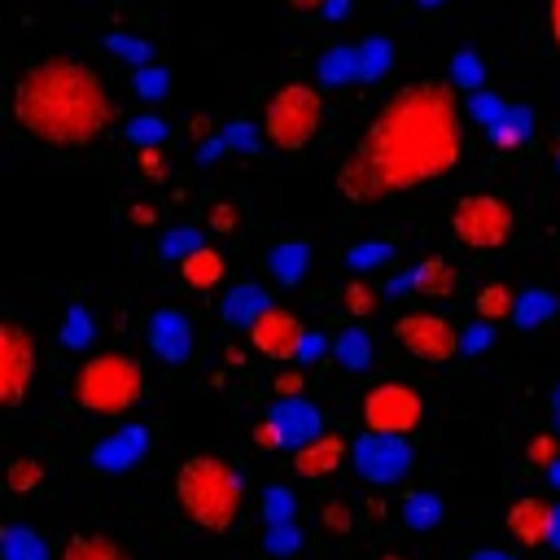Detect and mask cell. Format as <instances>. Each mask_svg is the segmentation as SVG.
Returning <instances> with one entry per match:
<instances>
[{
  "label": "cell",
  "instance_id": "cell-1",
  "mask_svg": "<svg viewBox=\"0 0 560 560\" xmlns=\"http://www.w3.org/2000/svg\"><path fill=\"white\" fill-rule=\"evenodd\" d=\"M468 109L442 79L402 83L363 127L359 149L337 166V188L350 201H381L451 175L464 158Z\"/></svg>",
  "mask_w": 560,
  "mask_h": 560
},
{
  "label": "cell",
  "instance_id": "cell-2",
  "mask_svg": "<svg viewBox=\"0 0 560 560\" xmlns=\"http://www.w3.org/2000/svg\"><path fill=\"white\" fill-rule=\"evenodd\" d=\"M9 114L31 140L48 149H83L114 127L118 105L88 61L35 57L22 66L9 92Z\"/></svg>",
  "mask_w": 560,
  "mask_h": 560
},
{
  "label": "cell",
  "instance_id": "cell-3",
  "mask_svg": "<svg viewBox=\"0 0 560 560\" xmlns=\"http://www.w3.org/2000/svg\"><path fill=\"white\" fill-rule=\"evenodd\" d=\"M175 503L197 529L228 534L245 508V481L232 459L197 451L175 468Z\"/></svg>",
  "mask_w": 560,
  "mask_h": 560
},
{
  "label": "cell",
  "instance_id": "cell-4",
  "mask_svg": "<svg viewBox=\"0 0 560 560\" xmlns=\"http://www.w3.org/2000/svg\"><path fill=\"white\" fill-rule=\"evenodd\" d=\"M144 398V368L131 354L105 350V354H88L74 372V402L92 416H127L136 402Z\"/></svg>",
  "mask_w": 560,
  "mask_h": 560
},
{
  "label": "cell",
  "instance_id": "cell-5",
  "mask_svg": "<svg viewBox=\"0 0 560 560\" xmlns=\"http://www.w3.org/2000/svg\"><path fill=\"white\" fill-rule=\"evenodd\" d=\"M324 122V96L319 88L311 83H284L267 96V109H262V136L271 149L280 153H298L315 140Z\"/></svg>",
  "mask_w": 560,
  "mask_h": 560
},
{
  "label": "cell",
  "instance_id": "cell-6",
  "mask_svg": "<svg viewBox=\"0 0 560 560\" xmlns=\"http://www.w3.org/2000/svg\"><path fill=\"white\" fill-rule=\"evenodd\" d=\"M512 206L494 192H468L455 201L451 210V232L464 249L472 254H490V249H503L508 236H512Z\"/></svg>",
  "mask_w": 560,
  "mask_h": 560
},
{
  "label": "cell",
  "instance_id": "cell-7",
  "mask_svg": "<svg viewBox=\"0 0 560 560\" xmlns=\"http://www.w3.org/2000/svg\"><path fill=\"white\" fill-rule=\"evenodd\" d=\"M363 429L368 433H389V438H407L420 429L424 420V398L416 385L407 381H376L368 394H363Z\"/></svg>",
  "mask_w": 560,
  "mask_h": 560
},
{
  "label": "cell",
  "instance_id": "cell-8",
  "mask_svg": "<svg viewBox=\"0 0 560 560\" xmlns=\"http://www.w3.org/2000/svg\"><path fill=\"white\" fill-rule=\"evenodd\" d=\"M394 341L411 359H420V363H446V359H455V350H464L455 324L446 315H438V311H407V315H398L394 319Z\"/></svg>",
  "mask_w": 560,
  "mask_h": 560
},
{
  "label": "cell",
  "instance_id": "cell-9",
  "mask_svg": "<svg viewBox=\"0 0 560 560\" xmlns=\"http://www.w3.org/2000/svg\"><path fill=\"white\" fill-rule=\"evenodd\" d=\"M35 337L18 324V319H4L0 324V402L4 407H22L31 381H35Z\"/></svg>",
  "mask_w": 560,
  "mask_h": 560
},
{
  "label": "cell",
  "instance_id": "cell-10",
  "mask_svg": "<svg viewBox=\"0 0 560 560\" xmlns=\"http://www.w3.org/2000/svg\"><path fill=\"white\" fill-rule=\"evenodd\" d=\"M350 459L359 468L363 481L372 486H394L407 468H411V446L407 438H389V433H359L354 446H350Z\"/></svg>",
  "mask_w": 560,
  "mask_h": 560
},
{
  "label": "cell",
  "instance_id": "cell-11",
  "mask_svg": "<svg viewBox=\"0 0 560 560\" xmlns=\"http://www.w3.org/2000/svg\"><path fill=\"white\" fill-rule=\"evenodd\" d=\"M306 328L293 311L284 306H267L254 324H249V346L262 354V359H276V363H293L302 359V346H306Z\"/></svg>",
  "mask_w": 560,
  "mask_h": 560
},
{
  "label": "cell",
  "instance_id": "cell-12",
  "mask_svg": "<svg viewBox=\"0 0 560 560\" xmlns=\"http://www.w3.org/2000/svg\"><path fill=\"white\" fill-rule=\"evenodd\" d=\"M144 455H149V429L144 424H122V429L105 433L101 442H92V468L96 472H127Z\"/></svg>",
  "mask_w": 560,
  "mask_h": 560
},
{
  "label": "cell",
  "instance_id": "cell-13",
  "mask_svg": "<svg viewBox=\"0 0 560 560\" xmlns=\"http://www.w3.org/2000/svg\"><path fill=\"white\" fill-rule=\"evenodd\" d=\"M551 529H556V503H547L538 494H525V499H516L508 508V534L521 547H547Z\"/></svg>",
  "mask_w": 560,
  "mask_h": 560
},
{
  "label": "cell",
  "instance_id": "cell-14",
  "mask_svg": "<svg viewBox=\"0 0 560 560\" xmlns=\"http://www.w3.org/2000/svg\"><path fill=\"white\" fill-rule=\"evenodd\" d=\"M267 416L276 420L284 446H293V451L306 446V442H315V438L324 433V416H319V407L306 402V398H276V407H271Z\"/></svg>",
  "mask_w": 560,
  "mask_h": 560
},
{
  "label": "cell",
  "instance_id": "cell-15",
  "mask_svg": "<svg viewBox=\"0 0 560 560\" xmlns=\"http://www.w3.org/2000/svg\"><path fill=\"white\" fill-rule=\"evenodd\" d=\"M149 346H153L166 363H184L188 350H192V324H188V315H184V311H171V306L153 311V315H149Z\"/></svg>",
  "mask_w": 560,
  "mask_h": 560
},
{
  "label": "cell",
  "instance_id": "cell-16",
  "mask_svg": "<svg viewBox=\"0 0 560 560\" xmlns=\"http://www.w3.org/2000/svg\"><path fill=\"white\" fill-rule=\"evenodd\" d=\"M346 455H350V446H346L341 433H319L315 442L293 451V472L306 477V481H324L346 464Z\"/></svg>",
  "mask_w": 560,
  "mask_h": 560
},
{
  "label": "cell",
  "instance_id": "cell-17",
  "mask_svg": "<svg viewBox=\"0 0 560 560\" xmlns=\"http://www.w3.org/2000/svg\"><path fill=\"white\" fill-rule=\"evenodd\" d=\"M411 293L433 298V302L455 298V293H459V271H455L446 258H424V262L411 271Z\"/></svg>",
  "mask_w": 560,
  "mask_h": 560
},
{
  "label": "cell",
  "instance_id": "cell-18",
  "mask_svg": "<svg viewBox=\"0 0 560 560\" xmlns=\"http://www.w3.org/2000/svg\"><path fill=\"white\" fill-rule=\"evenodd\" d=\"M223 271H228V262H223V254H219L214 245H201V249H192L188 258H179V276H184V284L197 289V293L214 289V284L223 280Z\"/></svg>",
  "mask_w": 560,
  "mask_h": 560
},
{
  "label": "cell",
  "instance_id": "cell-19",
  "mask_svg": "<svg viewBox=\"0 0 560 560\" xmlns=\"http://www.w3.org/2000/svg\"><path fill=\"white\" fill-rule=\"evenodd\" d=\"M267 306H271V302H267V289H258V284H236V289L223 298L219 315H223V324H232V328H249Z\"/></svg>",
  "mask_w": 560,
  "mask_h": 560
},
{
  "label": "cell",
  "instance_id": "cell-20",
  "mask_svg": "<svg viewBox=\"0 0 560 560\" xmlns=\"http://www.w3.org/2000/svg\"><path fill=\"white\" fill-rule=\"evenodd\" d=\"M48 481V468L39 455H13L4 464V494L9 499H26V494H39Z\"/></svg>",
  "mask_w": 560,
  "mask_h": 560
},
{
  "label": "cell",
  "instance_id": "cell-21",
  "mask_svg": "<svg viewBox=\"0 0 560 560\" xmlns=\"http://www.w3.org/2000/svg\"><path fill=\"white\" fill-rule=\"evenodd\" d=\"M354 79H359V48L332 44V48L319 52V83L341 88V83H354Z\"/></svg>",
  "mask_w": 560,
  "mask_h": 560
},
{
  "label": "cell",
  "instance_id": "cell-22",
  "mask_svg": "<svg viewBox=\"0 0 560 560\" xmlns=\"http://www.w3.org/2000/svg\"><path fill=\"white\" fill-rule=\"evenodd\" d=\"M0 556H4V560H57V556H48V542H44L31 525H4V534H0Z\"/></svg>",
  "mask_w": 560,
  "mask_h": 560
},
{
  "label": "cell",
  "instance_id": "cell-23",
  "mask_svg": "<svg viewBox=\"0 0 560 560\" xmlns=\"http://www.w3.org/2000/svg\"><path fill=\"white\" fill-rule=\"evenodd\" d=\"M267 271L280 284H298L302 271H306V245L302 241H276L271 254H267Z\"/></svg>",
  "mask_w": 560,
  "mask_h": 560
},
{
  "label": "cell",
  "instance_id": "cell-24",
  "mask_svg": "<svg viewBox=\"0 0 560 560\" xmlns=\"http://www.w3.org/2000/svg\"><path fill=\"white\" fill-rule=\"evenodd\" d=\"M57 560H131L114 538H105V534H74L66 547H61V556Z\"/></svg>",
  "mask_w": 560,
  "mask_h": 560
},
{
  "label": "cell",
  "instance_id": "cell-25",
  "mask_svg": "<svg viewBox=\"0 0 560 560\" xmlns=\"http://www.w3.org/2000/svg\"><path fill=\"white\" fill-rule=\"evenodd\" d=\"M551 315H560V306H556V298L547 293V289H525L521 298H516V311H512V324L516 328H542Z\"/></svg>",
  "mask_w": 560,
  "mask_h": 560
},
{
  "label": "cell",
  "instance_id": "cell-26",
  "mask_svg": "<svg viewBox=\"0 0 560 560\" xmlns=\"http://www.w3.org/2000/svg\"><path fill=\"white\" fill-rule=\"evenodd\" d=\"M398 508H402V521H407L411 529H420V534L442 521V499H438L433 490H407Z\"/></svg>",
  "mask_w": 560,
  "mask_h": 560
},
{
  "label": "cell",
  "instance_id": "cell-27",
  "mask_svg": "<svg viewBox=\"0 0 560 560\" xmlns=\"http://www.w3.org/2000/svg\"><path fill=\"white\" fill-rule=\"evenodd\" d=\"M389 61H394V44H389L385 35H368V39L359 44V83L381 79V74L389 70Z\"/></svg>",
  "mask_w": 560,
  "mask_h": 560
},
{
  "label": "cell",
  "instance_id": "cell-28",
  "mask_svg": "<svg viewBox=\"0 0 560 560\" xmlns=\"http://www.w3.org/2000/svg\"><path fill=\"white\" fill-rule=\"evenodd\" d=\"M332 354L341 359V368L350 372H363L372 363V337L363 328H346L341 337H332Z\"/></svg>",
  "mask_w": 560,
  "mask_h": 560
},
{
  "label": "cell",
  "instance_id": "cell-29",
  "mask_svg": "<svg viewBox=\"0 0 560 560\" xmlns=\"http://www.w3.org/2000/svg\"><path fill=\"white\" fill-rule=\"evenodd\" d=\"M512 311H516V298H512V289H508L503 280H494V284H486V289L477 293V319H481V324L512 319Z\"/></svg>",
  "mask_w": 560,
  "mask_h": 560
},
{
  "label": "cell",
  "instance_id": "cell-30",
  "mask_svg": "<svg viewBox=\"0 0 560 560\" xmlns=\"http://www.w3.org/2000/svg\"><path fill=\"white\" fill-rule=\"evenodd\" d=\"M486 136H490L499 149H516V144H525V140H529V109L512 105L494 127H486Z\"/></svg>",
  "mask_w": 560,
  "mask_h": 560
},
{
  "label": "cell",
  "instance_id": "cell-31",
  "mask_svg": "<svg viewBox=\"0 0 560 560\" xmlns=\"http://www.w3.org/2000/svg\"><path fill=\"white\" fill-rule=\"evenodd\" d=\"M293 490L289 486H267L262 490V525H293Z\"/></svg>",
  "mask_w": 560,
  "mask_h": 560
},
{
  "label": "cell",
  "instance_id": "cell-32",
  "mask_svg": "<svg viewBox=\"0 0 560 560\" xmlns=\"http://www.w3.org/2000/svg\"><path fill=\"white\" fill-rule=\"evenodd\" d=\"M464 109H468V118H477L481 127H494L512 105H503V96H499V92H481V88H477V92H472V101H468Z\"/></svg>",
  "mask_w": 560,
  "mask_h": 560
},
{
  "label": "cell",
  "instance_id": "cell-33",
  "mask_svg": "<svg viewBox=\"0 0 560 560\" xmlns=\"http://www.w3.org/2000/svg\"><path fill=\"white\" fill-rule=\"evenodd\" d=\"M389 245L385 241H363V245H354V249H346V267L350 271H368V267H381V262H389Z\"/></svg>",
  "mask_w": 560,
  "mask_h": 560
},
{
  "label": "cell",
  "instance_id": "cell-34",
  "mask_svg": "<svg viewBox=\"0 0 560 560\" xmlns=\"http://www.w3.org/2000/svg\"><path fill=\"white\" fill-rule=\"evenodd\" d=\"M61 341H66L70 350H79V346H88V341H92V315H88L83 306H70V311H66Z\"/></svg>",
  "mask_w": 560,
  "mask_h": 560
},
{
  "label": "cell",
  "instance_id": "cell-35",
  "mask_svg": "<svg viewBox=\"0 0 560 560\" xmlns=\"http://www.w3.org/2000/svg\"><path fill=\"white\" fill-rule=\"evenodd\" d=\"M525 459H529L534 468H542V472H547V468L560 459V438H556V433H534V438H529V446H525Z\"/></svg>",
  "mask_w": 560,
  "mask_h": 560
},
{
  "label": "cell",
  "instance_id": "cell-36",
  "mask_svg": "<svg viewBox=\"0 0 560 560\" xmlns=\"http://www.w3.org/2000/svg\"><path fill=\"white\" fill-rule=\"evenodd\" d=\"M298 542H302L298 525H262V547L271 556H289V551H298Z\"/></svg>",
  "mask_w": 560,
  "mask_h": 560
},
{
  "label": "cell",
  "instance_id": "cell-37",
  "mask_svg": "<svg viewBox=\"0 0 560 560\" xmlns=\"http://www.w3.org/2000/svg\"><path fill=\"white\" fill-rule=\"evenodd\" d=\"M127 136L136 140V149H153V144L166 136V122L153 118V114H140L136 122H127Z\"/></svg>",
  "mask_w": 560,
  "mask_h": 560
},
{
  "label": "cell",
  "instance_id": "cell-38",
  "mask_svg": "<svg viewBox=\"0 0 560 560\" xmlns=\"http://www.w3.org/2000/svg\"><path fill=\"white\" fill-rule=\"evenodd\" d=\"M109 48H114L118 57H127L136 70L149 66V44H144L140 35H122V31H114V35H109Z\"/></svg>",
  "mask_w": 560,
  "mask_h": 560
},
{
  "label": "cell",
  "instance_id": "cell-39",
  "mask_svg": "<svg viewBox=\"0 0 560 560\" xmlns=\"http://www.w3.org/2000/svg\"><path fill=\"white\" fill-rule=\"evenodd\" d=\"M192 249H201V236L192 228H175L162 236V258H188Z\"/></svg>",
  "mask_w": 560,
  "mask_h": 560
},
{
  "label": "cell",
  "instance_id": "cell-40",
  "mask_svg": "<svg viewBox=\"0 0 560 560\" xmlns=\"http://www.w3.org/2000/svg\"><path fill=\"white\" fill-rule=\"evenodd\" d=\"M131 88H136L140 96H149V101H153V96H162V92H166V70L149 61V66H140V70L131 74Z\"/></svg>",
  "mask_w": 560,
  "mask_h": 560
},
{
  "label": "cell",
  "instance_id": "cell-41",
  "mask_svg": "<svg viewBox=\"0 0 560 560\" xmlns=\"http://www.w3.org/2000/svg\"><path fill=\"white\" fill-rule=\"evenodd\" d=\"M341 302H346V311H350V315H372L376 293H372V284H368V280H350V284H346V293H341Z\"/></svg>",
  "mask_w": 560,
  "mask_h": 560
},
{
  "label": "cell",
  "instance_id": "cell-42",
  "mask_svg": "<svg viewBox=\"0 0 560 560\" xmlns=\"http://www.w3.org/2000/svg\"><path fill=\"white\" fill-rule=\"evenodd\" d=\"M451 74H455L459 88H477V83H481V61H477L472 52H459V57L451 61Z\"/></svg>",
  "mask_w": 560,
  "mask_h": 560
},
{
  "label": "cell",
  "instance_id": "cell-43",
  "mask_svg": "<svg viewBox=\"0 0 560 560\" xmlns=\"http://www.w3.org/2000/svg\"><path fill=\"white\" fill-rule=\"evenodd\" d=\"M254 442H258L262 451H280V446H284V438H280V429H276L271 416H262V420L254 424Z\"/></svg>",
  "mask_w": 560,
  "mask_h": 560
},
{
  "label": "cell",
  "instance_id": "cell-44",
  "mask_svg": "<svg viewBox=\"0 0 560 560\" xmlns=\"http://www.w3.org/2000/svg\"><path fill=\"white\" fill-rule=\"evenodd\" d=\"M319 516H324V525H328L332 534H346V529H350V508H346V503H324Z\"/></svg>",
  "mask_w": 560,
  "mask_h": 560
},
{
  "label": "cell",
  "instance_id": "cell-45",
  "mask_svg": "<svg viewBox=\"0 0 560 560\" xmlns=\"http://www.w3.org/2000/svg\"><path fill=\"white\" fill-rule=\"evenodd\" d=\"M271 389H276V398H302V376L298 372H276Z\"/></svg>",
  "mask_w": 560,
  "mask_h": 560
},
{
  "label": "cell",
  "instance_id": "cell-46",
  "mask_svg": "<svg viewBox=\"0 0 560 560\" xmlns=\"http://www.w3.org/2000/svg\"><path fill=\"white\" fill-rule=\"evenodd\" d=\"M490 337H494V324H477V328H468V332L459 337V346H464L468 354H477V350H481Z\"/></svg>",
  "mask_w": 560,
  "mask_h": 560
},
{
  "label": "cell",
  "instance_id": "cell-47",
  "mask_svg": "<svg viewBox=\"0 0 560 560\" xmlns=\"http://www.w3.org/2000/svg\"><path fill=\"white\" fill-rule=\"evenodd\" d=\"M210 228H214V232H232V228H236V214H232V206H228V201L210 206Z\"/></svg>",
  "mask_w": 560,
  "mask_h": 560
},
{
  "label": "cell",
  "instance_id": "cell-48",
  "mask_svg": "<svg viewBox=\"0 0 560 560\" xmlns=\"http://www.w3.org/2000/svg\"><path fill=\"white\" fill-rule=\"evenodd\" d=\"M140 166H144V179H162V153H158V144L153 149H140Z\"/></svg>",
  "mask_w": 560,
  "mask_h": 560
},
{
  "label": "cell",
  "instance_id": "cell-49",
  "mask_svg": "<svg viewBox=\"0 0 560 560\" xmlns=\"http://www.w3.org/2000/svg\"><path fill=\"white\" fill-rule=\"evenodd\" d=\"M153 219H158V210H153L149 201H136V206H131V223H140V228H149Z\"/></svg>",
  "mask_w": 560,
  "mask_h": 560
},
{
  "label": "cell",
  "instance_id": "cell-50",
  "mask_svg": "<svg viewBox=\"0 0 560 560\" xmlns=\"http://www.w3.org/2000/svg\"><path fill=\"white\" fill-rule=\"evenodd\" d=\"M547 26H551V39L560 48V0H547Z\"/></svg>",
  "mask_w": 560,
  "mask_h": 560
},
{
  "label": "cell",
  "instance_id": "cell-51",
  "mask_svg": "<svg viewBox=\"0 0 560 560\" xmlns=\"http://www.w3.org/2000/svg\"><path fill=\"white\" fill-rule=\"evenodd\" d=\"M289 9H293V13H324L328 0H289Z\"/></svg>",
  "mask_w": 560,
  "mask_h": 560
},
{
  "label": "cell",
  "instance_id": "cell-52",
  "mask_svg": "<svg viewBox=\"0 0 560 560\" xmlns=\"http://www.w3.org/2000/svg\"><path fill=\"white\" fill-rule=\"evenodd\" d=\"M346 13V0H328V9H324V18H341Z\"/></svg>",
  "mask_w": 560,
  "mask_h": 560
},
{
  "label": "cell",
  "instance_id": "cell-53",
  "mask_svg": "<svg viewBox=\"0 0 560 560\" xmlns=\"http://www.w3.org/2000/svg\"><path fill=\"white\" fill-rule=\"evenodd\" d=\"M472 560H512V556H503V551H477Z\"/></svg>",
  "mask_w": 560,
  "mask_h": 560
},
{
  "label": "cell",
  "instance_id": "cell-54",
  "mask_svg": "<svg viewBox=\"0 0 560 560\" xmlns=\"http://www.w3.org/2000/svg\"><path fill=\"white\" fill-rule=\"evenodd\" d=\"M551 547L560 551V503H556V529H551Z\"/></svg>",
  "mask_w": 560,
  "mask_h": 560
},
{
  "label": "cell",
  "instance_id": "cell-55",
  "mask_svg": "<svg viewBox=\"0 0 560 560\" xmlns=\"http://www.w3.org/2000/svg\"><path fill=\"white\" fill-rule=\"evenodd\" d=\"M551 416H556V424H560V385L551 389Z\"/></svg>",
  "mask_w": 560,
  "mask_h": 560
},
{
  "label": "cell",
  "instance_id": "cell-56",
  "mask_svg": "<svg viewBox=\"0 0 560 560\" xmlns=\"http://www.w3.org/2000/svg\"><path fill=\"white\" fill-rule=\"evenodd\" d=\"M547 481H551V486H560V459H556V464L547 468Z\"/></svg>",
  "mask_w": 560,
  "mask_h": 560
},
{
  "label": "cell",
  "instance_id": "cell-57",
  "mask_svg": "<svg viewBox=\"0 0 560 560\" xmlns=\"http://www.w3.org/2000/svg\"><path fill=\"white\" fill-rule=\"evenodd\" d=\"M416 4H424V9H433V4H442V0H416Z\"/></svg>",
  "mask_w": 560,
  "mask_h": 560
},
{
  "label": "cell",
  "instance_id": "cell-58",
  "mask_svg": "<svg viewBox=\"0 0 560 560\" xmlns=\"http://www.w3.org/2000/svg\"><path fill=\"white\" fill-rule=\"evenodd\" d=\"M381 560H407V556H398V551H389V556H381Z\"/></svg>",
  "mask_w": 560,
  "mask_h": 560
},
{
  "label": "cell",
  "instance_id": "cell-59",
  "mask_svg": "<svg viewBox=\"0 0 560 560\" xmlns=\"http://www.w3.org/2000/svg\"><path fill=\"white\" fill-rule=\"evenodd\" d=\"M556 166H560V149H556Z\"/></svg>",
  "mask_w": 560,
  "mask_h": 560
}]
</instances>
